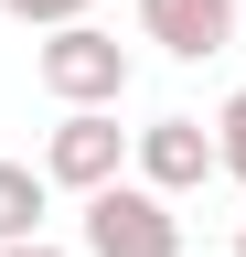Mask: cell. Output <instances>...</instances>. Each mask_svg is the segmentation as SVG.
Instances as JSON below:
<instances>
[{
    "instance_id": "4",
    "label": "cell",
    "mask_w": 246,
    "mask_h": 257,
    "mask_svg": "<svg viewBox=\"0 0 246 257\" xmlns=\"http://www.w3.org/2000/svg\"><path fill=\"white\" fill-rule=\"evenodd\" d=\"M129 161H139V182H150V193H171V204H182V193H203L214 172H225L203 118H150L139 140H129Z\"/></svg>"
},
{
    "instance_id": "10",
    "label": "cell",
    "mask_w": 246,
    "mask_h": 257,
    "mask_svg": "<svg viewBox=\"0 0 246 257\" xmlns=\"http://www.w3.org/2000/svg\"><path fill=\"white\" fill-rule=\"evenodd\" d=\"M235 257H246V225H235Z\"/></svg>"
},
{
    "instance_id": "1",
    "label": "cell",
    "mask_w": 246,
    "mask_h": 257,
    "mask_svg": "<svg viewBox=\"0 0 246 257\" xmlns=\"http://www.w3.org/2000/svg\"><path fill=\"white\" fill-rule=\"evenodd\" d=\"M33 75H43L54 107H118V96H129V43L97 32V22H65V32H43Z\"/></svg>"
},
{
    "instance_id": "5",
    "label": "cell",
    "mask_w": 246,
    "mask_h": 257,
    "mask_svg": "<svg viewBox=\"0 0 246 257\" xmlns=\"http://www.w3.org/2000/svg\"><path fill=\"white\" fill-rule=\"evenodd\" d=\"M139 43H161L171 64H214L235 43V0H139Z\"/></svg>"
},
{
    "instance_id": "6",
    "label": "cell",
    "mask_w": 246,
    "mask_h": 257,
    "mask_svg": "<svg viewBox=\"0 0 246 257\" xmlns=\"http://www.w3.org/2000/svg\"><path fill=\"white\" fill-rule=\"evenodd\" d=\"M43 204H54V182H43V161H0V246H22V236H43Z\"/></svg>"
},
{
    "instance_id": "2",
    "label": "cell",
    "mask_w": 246,
    "mask_h": 257,
    "mask_svg": "<svg viewBox=\"0 0 246 257\" xmlns=\"http://www.w3.org/2000/svg\"><path fill=\"white\" fill-rule=\"evenodd\" d=\"M129 140H139V128H118V107H65L54 140H43V182H54V193H107V182H129Z\"/></svg>"
},
{
    "instance_id": "3",
    "label": "cell",
    "mask_w": 246,
    "mask_h": 257,
    "mask_svg": "<svg viewBox=\"0 0 246 257\" xmlns=\"http://www.w3.org/2000/svg\"><path fill=\"white\" fill-rule=\"evenodd\" d=\"M86 257H182V214H171V193H150V182H107V193H86Z\"/></svg>"
},
{
    "instance_id": "7",
    "label": "cell",
    "mask_w": 246,
    "mask_h": 257,
    "mask_svg": "<svg viewBox=\"0 0 246 257\" xmlns=\"http://www.w3.org/2000/svg\"><path fill=\"white\" fill-rule=\"evenodd\" d=\"M214 161L246 182V75H235V96H225V118H214Z\"/></svg>"
},
{
    "instance_id": "8",
    "label": "cell",
    "mask_w": 246,
    "mask_h": 257,
    "mask_svg": "<svg viewBox=\"0 0 246 257\" xmlns=\"http://www.w3.org/2000/svg\"><path fill=\"white\" fill-rule=\"evenodd\" d=\"M11 22H33V32H65V22H97V0H0Z\"/></svg>"
},
{
    "instance_id": "9",
    "label": "cell",
    "mask_w": 246,
    "mask_h": 257,
    "mask_svg": "<svg viewBox=\"0 0 246 257\" xmlns=\"http://www.w3.org/2000/svg\"><path fill=\"white\" fill-rule=\"evenodd\" d=\"M0 257H86V246H43V236H22V246H0Z\"/></svg>"
}]
</instances>
